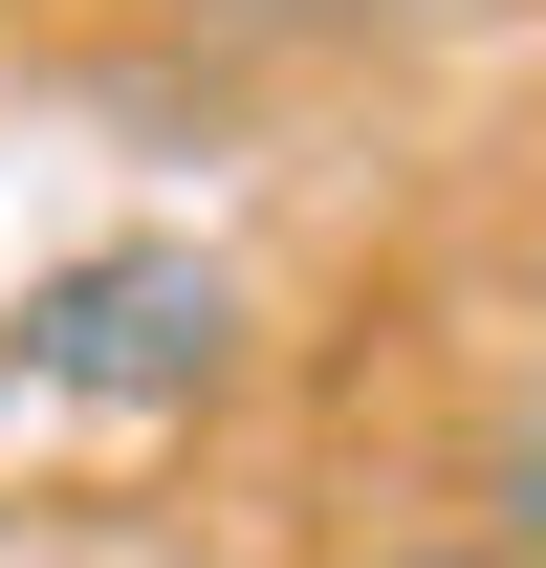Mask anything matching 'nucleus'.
Listing matches in <instances>:
<instances>
[{
	"label": "nucleus",
	"instance_id": "2",
	"mask_svg": "<svg viewBox=\"0 0 546 568\" xmlns=\"http://www.w3.org/2000/svg\"><path fill=\"white\" fill-rule=\"evenodd\" d=\"M459 503H481V547H525V568H546V394H503V416H481Z\"/></svg>",
	"mask_w": 546,
	"mask_h": 568
},
{
	"label": "nucleus",
	"instance_id": "1",
	"mask_svg": "<svg viewBox=\"0 0 546 568\" xmlns=\"http://www.w3.org/2000/svg\"><path fill=\"white\" fill-rule=\"evenodd\" d=\"M0 372L44 394V416H198L219 372H241V263L219 241H67V263L0 306Z\"/></svg>",
	"mask_w": 546,
	"mask_h": 568
},
{
	"label": "nucleus",
	"instance_id": "3",
	"mask_svg": "<svg viewBox=\"0 0 546 568\" xmlns=\"http://www.w3.org/2000/svg\"><path fill=\"white\" fill-rule=\"evenodd\" d=\"M219 22H263V44H372V22H437V0H219Z\"/></svg>",
	"mask_w": 546,
	"mask_h": 568
},
{
	"label": "nucleus",
	"instance_id": "4",
	"mask_svg": "<svg viewBox=\"0 0 546 568\" xmlns=\"http://www.w3.org/2000/svg\"><path fill=\"white\" fill-rule=\"evenodd\" d=\"M372 568H525V547H481V525H459V547H372Z\"/></svg>",
	"mask_w": 546,
	"mask_h": 568
}]
</instances>
